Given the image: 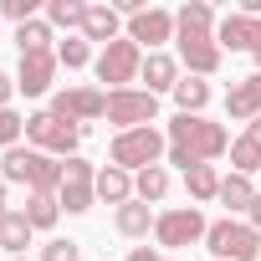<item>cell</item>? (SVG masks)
Instances as JSON below:
<instances>
[{
	"label": "cell",
	"mask_w": 261,
	"mask_h": 261,
	"mask_svg": "<svg viewBox=\"0 0 261 261\" xmlns=\"http://www.w3.org/2000/svg\"><path fill=\"white\" fill-rule=\"evenodd\" d=\"M164 139H169L164 164H174V169L215 164V159L230 154V134H225V123H210V118H195V113H174L169 128H164Z\"/></svg>",
	"instance_id": "1"
},
{
	"label": "cell",
	"mask_w": 261,
	"mask_h": 261,
	"mask_svg": "<svg viewBox=\"0 0 261 261\" xmlns=\"http://www.w3.org/2000/svg\"><path fill=\"white\" fill-rule=\"evenodd\" d=\"M164 154H169V139L154 123L149 128H128V134H113V144H108V164H118L128 174H144V169L164 164Z\"/></svg>",
	"instance_id": "2"
},
{
	"label": "cell",
	"mask_w": 261,
	"mask_h": 261,
	"mask_svg": "<svg viewBox=\"0 0 261 261\" xmlns=\"http://www.w3.org/2000/svg\"><path fill=\"white\" fill-rule=\"evenodd\" d=\"M82 134H87V128H77V123H62L51 108H41V113H26V144H31V149H41V154H51V159H77V149H82Z\"/></svg>",
	"instance_id": "3"
},
{
	"label": "cell",
	"mask_w": 261,
	"mask_h": 261,
	"mask_svg": "<svg viewBox=\"0 0 261 261\" xmlns=\"http://www.w3.org/2000/svg\"><path fill=\"white\" fill-rule=\"evenodd\" d=\"M205 251L215 261H261V230L246 225V220H210L205 230Z\"/></svg>",
	"instance_id": "4"
},
{
	"label": "cell",
	"mask_w": 261,
	"mask_h": 261,
	"mask_svg": "<svg viewBox=\"0 0 261 261\" xmlns=\"http://www.w3.org/2000/svg\"><path fill=\"white\" fill-rule=\"evenodd\" d=\"M205 230H210V220L200 205H174V210H159V220H154V241L164 251H185V246L205 241Z\"/></svg>",
	"instance_id": "5"
},
{
	"label": "cell",
	"mask_w": 261,
	"mask_h": 261,
	"mask_svg": "<svg viewBox=\"0 0 261 261\" xmlns=\"http://www.w3.org/2000/svg\"><path fill=\"white\" fill-rule=\"evenodd\" d=\"M92 72H97V82H108V92H118V87H139L144 46H134V41L123 36V41H113V46H102V51H97Z\"/></svg>",
	"instance_id": "6"
},
{
	"label": "cell",
	"mask_w": 261,
	"mask_h": 261,
	"mask_svg": "<svg viewBox=\"0 0 261 261\" xmlns=\"http://www.w3.org/2000/svg\"><path fill=\"white\" fill-rule=\"evenodd\" d=\"M108 123H113V134L149 128V123H159V97L144 87H118V92H108Z\"/></svg>",
	"instance_id": "7"
},
{
	"label": "cell",
	"mask_w": 261,
	"mask_h": 261,
	"mask_svg": "<svg viewBox=\"0 0 261 261\" xmlns=\"http://www.w3.org/2000/svg\"><path fill=\"white\" fill-rule=\"evenodd\" d=\"M51 113L62 118V123H77V128H87V123H97V118H108V92L102 87H57L51 92Z\"/></svg>",
	"instance_id": "8"
},
{
	"label": "cell",
	"mask_w": 261,
	"mask_h": 261,
	"mask_svg": "<svg viewBox=\"0 0 261 261\" xmlns=\"http://www.w3.org/2000/svg\"><path fill=\"white\" fill-rule=\"evenodd\" d=\"M57 205H62L67 215H87V210L97 205V169H92L82 154H77V159H67V174H62Z\"/></svg>",
	"instance_id": "9"
},
{
	"label": "cell",
	"mask_w": 261,
	"mask_h": 261,
	"mask_svg": "<svg viewBox=\"0 0 261 261\" xmlns=\"http://www.w3.org/2000/svg\"><path fill=\"white\" fill-rule=\"evenodd\" d=\"M134 46H144V57L149 51H164L169 41H174V11H164V6H149V11H139V16H128V31H123Z\"/></svg>",
	"instance_id": "10"
},
{
	"label": "cell",
	"mask_w": 261,
	"mask_h": 261,
	"mask_svg": "<svg viewBox=\"0 0 261 261\" xmlns=\"http://www.w3.org/2000/svg\"><path fill=\"white\" fill-rule=\"evenodd\" d=\"M57 72H62L57 51H31V57L16 62V87L26 97H51L57 92Z\"/></svg>",
	"instance_id": "11"
},
{
	"label": "cell",
	"mask_w": 261,
	"mask_h": 261,
	"mask_svg": "<svg viewBox=\"0 0 261 261\" xmlns=\"http://www.w3.org/2000/svg\"><path fill=\"white\" fill-rule=\"evenodd\" d=\"M215 26H220V16L210 0H185L174 11V41H210Z\"/></svg>",
	"instance_id": "12"
},
{
	"label": "cell",
	"mask_w": 261,
	"mask_h": 261,
	"mask_svg": "<svg viewBox=\"0 0 261 261\" xmlns=\"http://www.w3.org/2000/svg\"><path fill=\"white\" fill-rule=\"evenodd\" d=\"M123 31H128V21L118 16V6H87V16H82V36L102 51V46H113V41H123Z\"/></svg>",
	"instance_id": "13"
},
{
	"label": "cell",
	"mask_w": 261,
	"mask_h": 261,
	"mask_svg": "<svg viewBox=\"0 0 261 261\" xmlns=\"http://www.w3.org/2000/svg\"><path fill=\"white\" fill-rule=\"evenodd\" d=\"M174 57H179V67H185V77H215L220 72V62H225V51L215 46V36L210 41H174Z\"/></svg>",
	"instance_id": "14"
},
{
	"label": "cell",
	"mask_w": 261,
	"mask_h": 261,
	"mask_svg": "<svg viewBox=\"0 0 261 261\" xmlns=\"http://www.w3.org/2000/svg\"><path fill=\"white\" fill-rule=\"evenodd\" d=\"M179 77H185V67H179V57H174V51H149V57H144V72H139L144 92L164 97V92H174V87H179Z\"/></svg>",
	"instance_id": "15"
},
{
	"label": "cell",
	"mask_w": 261,
	"mask_h": 261,
	"mask_svg": "<svg viewBox=\"0 0 261 261\" xmlns=\"http://www.w3.org/2000/svg\"><path fill=\"white\" fill-rule=\"evenodd\" d=\"M256 41H261V21L256 16H241V11L220 16V26H215V46L220 51H256Z\"/></svg>",
	"instance_id": "16"
},
{
	"label": "cell",
	"mask_w": 261,
	"mask_h": 261,
	"mask_svg": "<svg viewBox=\"0 0 261 261\" xmlns=\"http://www.w3.org/2000/svg\"><path fill=\"white\" fill-rule=\"evenodd\" d=\"M225 118H236V123L261 118V72H251V77L230 82V92H225Z\"/></svg>",
	"instance_id": "17"
},
{
	"label": "cell",
	"mask_w": 261,
	"mask_h": 261,
	"mask_svg": "<svg viewBox=\"0 0 261 261\" xmlns=\"http://www.w3.org/2000/svg\"><path fill=\"white\" fill-rule=\"evenodd\" d=\"M154 220H159V210H154V205H144V200H128V205H118V210H113V230H118V236H128V241H149Z\"/></svg>",
	"instance_id": "18"
},
{
	"label": "cell",
	"mask_w": 261,
	"mask_h": 261,
	"mask_svg": "<svg viewBox=\"0 0 261 261\" xmlns=\"http://www.w3.org/2000/svg\"><path fill=\"white\" fill-rule=\"evenodd\" d=\"M97 200L102 205H128V200H134V174H128V169H118V164H102L97 169Z\"/></svg>",
	"instance_id": "19"
},
{
	"label": "cell",
	"mask_w": 261,
	"mask_h": 261,
	"mask_svg": "<svg viewBox=\"0 0 261 261\" xmlns=\"http://www.w3.org/2000/svg\"><path fill=\"white\" fill-rule=\"evenodd\" d=\"M220 169L215 164H195V169H185V195H190V205H215V195H220Z\"/></svg>",
	"instance_id": "20"
},
{
	"label": "cell",
	"mask_w": 261,
	"mask_h": 261,
	"mask_svg": "<svg viewBox=\"0 0 261 261\" xmlns=\"http://www.w3.org/2000/svg\"><path fill=\"white\" fill-rule=\"evenodd\" d=\"M31 241H36L31 220H26L21 210H6V220H0V251H6V261H11V256H26Z\"/></svg>",
	"instance_id": "21"
},
{
	"label": "cell",
	"mask_w": 261,
	"mask_h": 261,
	"mask_svg": "<svg viewBox=\"0 0 261 261\" xmlns=\"http://www.w3.org/2000/svg\"><path fill=\"white\" fill-rule=\"evenodd\" d=\"M169 97H174V108H179V113H195V118H205V108H210L215 87H210L205 77H179V87H174Z\"/></svg>",
	"instance_id": "22"
},
{
	"label": "cell",
	"mask_w": 261,
	"mask_h": 261,
	"mask_svg": "<svg viewBox=\"0 0 261 261\" xmlns=\"http://www.w3.org/2000/svg\"><path fill=\"white\" fill-rule=\"evenodd\" d=\"M82 16H87V0H46V6H41V21H46L51 31L62 26L67 36H72V31L82 36Z\"/></svg>",
	"instance_id": "23"
},
{
	"label": "cell",
	"mask_w": 261,
	"mask_h": 261,
	"mask_svg": "<svg viewBox=\"0 0 261 261\" xmlns=\"http://www.w3.org/2000/svg\"><path fill=\"white\" fill-rule=\"evenodd\" d=\"M215 200H220V205H225L230 215H241V220H246V210H251V200H256V185H251L246 174H225V179H220V195H215Z\"/></svg>",
	"instance_id": "24"
},
{
	"label": "cell",
	"mask_w": 261,
	"mask_h": 261,
	"mask_svg": "<svg viewBox=\"0 0 261 261\" xmlns=\"http://www.w3.org/2000/svg\"><path fill=\"white\" fill-rule=\"evenodd\" d=\"M16 51H21V57H31V51H57V31H51L46 21H26V26H16Z\"/></svg>",
	"instance_id": "25"
},
{
	"label": "cell",
	"mask_w": 261,
	"mask_h": 261,
	"mask_svg": "<svg viewBox=\"0 0 261 261\" xmlns=\"http://www.w3.org/2000/svg\"><path fill=\"white\" fill-rule=\"evenodd\" d=\"M164 195H169V169H164V164H154V169L134 174V200H144V205H159Z\"/></svg>",
	"instance_id": "26"
},
{
	"label": "cell",
	"mask_w": 261,
	"mask_h": 261,
	"mask_svg": "<svg viewBox=\"0 0 261 261\" xmlns=\"http://www.w3.org/2000/svg\"><path fill=\"white\" fill-rule=\"evenodd\" d=\"M21 215L31 220V230H51V225L62 220V205H57V195H26Z\"/></svg>",
	"instance_id": "27"
},
{
	"label": "cell",
	"mask_w": 261,
	"mask_h": 261,
	"mask_svg": "<svg viewBox=\"0 0 261 261\" xmlns=\"http://www.w3.org/2000/svg\"><path fill=\"white\" fill-rule=\"evenodd\" d=\"M225 159H230V174H246V179H251V174H261V144H256V139H246V134H241V139H230V154H225Z\"/></svg>",
	"instance_id": "28"
},
{
	"label": "cell",
	"mask_w": 261,
	"mask_h": 261,
	"mask_svg": "<svg viewBox=\"0 0 261 261\" xmlns=\"http://www.w3.org/2000/svg\"><path fill=\"white\" fill-rule=\"evenodd\" d=\"M57 62H62L67 72H82V67H92V62H97V51H92V41H87V36H67V41H57Z\"/></svg>",
	"instance_id": "29"
},
{
	"label": "cell",
	"mask_w": 261,
	"mask_h": 261,
	"mask_svg": "<svg viewBox=\"0 0 261 261\" xmlns=\"http://www.w3.org/2000/svg\"><path fill=\"white\" fill-rule=\"evenodd\" d=\"M21 139H26V113H16V108H0V154H11Z\"/></svg>",
	"instance_id": "30"
},
{
	"label": "cell",
	"mask_w": 261,
	"mask_h": 261,
	"mask_svg": "<svg viewBox=\"0 0 261 261\" xmlns=\"http://www.w3.org/2000/svg\"><path fill=\"white\" fill-rule=\"evenodd\" d=\"M36 261H82V246L72 241V236H51L46 246H41V256Z\"/></svg>",
	"instance_id": "31"
},
{
	"label": "cell",
	"mask_w": 261,
	"mask_h": 261,
	"mask_svg": "<svg viewBox=\"0 0 261 261\" xmlns=\"http://www.w3.org/2000/svg\"><path fill=\"white\" fill-rule=\"evenodd\" d=\"M0 16L26 26V21H41V6H36V0H0Z\"/></svg>",
	"instance_id": "32"
},
{
	"label": "cell",
	"mask_w": 261,
	"mask_h": 261,
	"mask_svg": "<svg viewBox=\"0 0 261 261\" xmlns=\"http://www.w3.org/2000/svg\"><path fill=\"white\" fill-rule=\"evenodd\" d=\"M16 72H0V108H16Z\"/></svg>",
	"instance_id": "33"
},
{
	"label": "cell",
	"mask_w": 261,
	"mask_h": 261,
	"mask_svg": "<svg viewBox=\"0 0 261 261\" xmlns=\"http://www.w3.org/2000/svg\"><path fill=\"white\" fill-rule=\"evenodd\" d=\"M128 261H164L154 246H134V251H128Z\"/></svg>",
	"instance_id": "34"
},
{
	"label": "cell",
	"mask_w": 261,
	"mask_h": 261,
	"mask_svg": "<svg viewBox=\"0 0 261 261\" xmlns=\"http://www.w3.org/2000/svg\"><path fill=\"white\" fill-rule=\"evenodd\" d=\"M246 225H256V230H261V190H256V200H251V210H246Z\"/></svg>",
	"instance_id": "35"
},
{
	"label": "cell",
	"mask_w": 261,
	"mask_h": 261,
	"mask_svg": "<svg viewBox=\"0 0 261 261\" xmlns=\"http://www.w3.org/2000/svg\"><path fill=\"white\" fill-rule=\"evenodd\" d=\"M246 139H256V144H261V118H251V123H246Z\"/></svg>",
	"instance_id": "36"
},
{
	"label": "cell",
	"mask_w": 261,
	"mask_h": 261,
	"mask_svg": "<svg viewBox=\"0 0 261 261\" xmlns=\"http://www.w3.org/2000/svg\"><path fill=\"white\" fill-rule=\"evenodd\" d=\"M6 190H11V185L0 179V220H6V210H11V205H6Z\"/></svg>",
	"instance_id": "37"
},
{
	"label": "cell",
	"mask_w": 261,
	"mask_h": 261,
	"mask_svg": "<svg viewBox=\"0 0 261 261\" xmlns=\"http://www.w3.org/2000/svg\"><path fill=\"white\" fill-rule=\"evenodd\" d=\"M251 62H256V72H261V41H256V51H251Z\"/></svg>",
	"instance_id": "38"
},
{
	"label": "cell",
	"mask_w": 261,
	"mask_h": 261,
	"mask_svg": "<svg viewBox=\"0 0 261 261\" xmlns=\"http://www.w3.org/2000/svg\"><path fill=\"white\" fill-rule=\"evenodd\" d=\"M11 261H31V256H11Z\"/></svg>",
	"instance_id": "39"
},
{
	"label": "cell",
	"mask_w": 261,
	"mask_h": 261,
	"mask_svg": "<svg viewBox=\"0 0 261 261\" xmlns=\"http://www.w3.org/2000/svg\"><path fill=\"white\" fill-rule=\"evenodd\" d=\"M0 261H6V251H0Z\"/></svg>",
	"instance_id": "40"
},
{
	"label": "cell",
	"mask_w": 261,
	"mask_h": 261,
	"mask_svg": "<svg viewBox=\"0 0 261 261\" xmlns=\"http://www.w3.org/2000/svg\"><path fill=\"white\" fill-rule=\"evenodd\" d=\"M164 261H174V256H164Z\"/></svg>",
	"instance_id": "41"
}]
</instances>
